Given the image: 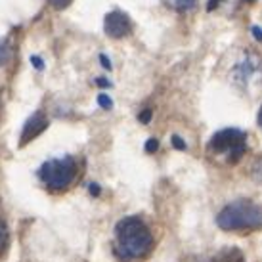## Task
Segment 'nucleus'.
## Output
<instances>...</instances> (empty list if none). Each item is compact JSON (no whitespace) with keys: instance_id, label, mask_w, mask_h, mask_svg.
I'll return each instance as SVG.
<instances>
[{"instance_id":"f8f14e48","label":"nucleus","mask_w":262,"mask_h":262,"mask_svg":"<svg viewBox=\"0 0 262 262\" xmlns=\"http://www.w3.org/2000/svg\"><path fill=\"white\" fill-rule=\"evenodd\" d=\"M98 105H100L102 110H111V107H113V100H111L107 94H100L98 96Z\"/></svg>"},{"instance_id":"f03ea898","label":"nucleus","mask_w":262,"mask_h":262,"mask_svg":"<svg viewBox=\"0 0 262 262\" xmlns=\"http://www.w3.org/2000/svg\"><path fill=\"white\" fill-rule=\"evenodd\" d=\"M216 224L226 232H256L262 228V207L247 199L233 201L219 212Z\"/></svg>"},{"instance_id":"6ab92c4d","label":"nucleus","mask_w":262,"mask_h":262,"mask_svg":"<svg viewBox=\"0 0 262 262\" xmlns=\"http://www.w3.org/2000/svg\"><path fill=\"white\" fill-rule=\"evenodd\" d=\"M96 84H98V86H103V88L111 86V82H110V80H105V79H103V77H100V79H96Z\"/></svg>"},{"instance_id":"39448f33","label":"nucleus","mask_w":262,"mask_h":262,"mask_svg":"<svg viewBox=\"0 0 262 262\" xmlns=\"http://www.w3.org/2000/svg\"><path fill=\"white\" fill-rule=\"evenodd\" d=\"M103 31L111 38H124L132 33V21L130 17L119 10H113L105 15L103 19Z\"/></svg>"},{"instance_id":"aec40b11","label":"nucleus","mask_w":262,"mask_h":262,"mask_svg":"<svg viewBox=\"0 0 262 262\" xmlns=\"http://www.w3.org/2000/svg\"><path fill=\"white\" fill-rule=\"evenodd\" d=\"M90 193H100V188H98V184H90Z\"/></svg>"},{"instance_id":"f3484780","label":"nucleus","mask_w":262,"mask_h":262,"mask_svg":"<svg viewBox=\"0 0 262 262\" xmlns=\"http://www.w3.org/2000/svg\"><path fill=\"white\" fill-rule=\"evenodd\" d=\"M253 37H255L256 40H262V29L258 27V25H255V27H253Z\"/></svg>"},{"instance_id":"9b49d317","label":"nucleus","mask_w":262,"mask_h":262,"mask_svg":"<svg viewBox=\"0 0 262 262\" xmlns=\"http://www.w3.org/2000/svg\"><path fill=\"white\" fill-rule=\"evenodd\" d=\"M46 2H48L54 10H66V8L71 6L73 0H46Z\"/></svg>"},{"instance_id":"412c9836","label":"nucleus","mask_w":262,"mask_h":262,"mask_svg":"<svg viewBox=\"0 0 262 262\" xmlns=\"http://www.w3.org/2000/svg\"><path fill=\"white\" fill-rule=\"evenodd\" d=\"M219 4H220V0H211V2H209V6H207V8H209V10H212V8L219 6Z\"/></svg>"},{"instance_id":"f257e3e1","label":"nucleus","mask_w":262,"mask_h":262,"mask_svg":"<svg viewBox=\"0 0 262 262\" xmlns=\"http://www.w3.org/2000/svg\"><path fill=\"white\" fill-rule=\"evenodd\" d=\"M115 253L123 260L144 258L153 249V235L147 224L138 216L123 219L115 228Z\"/></svg>"},{"instance_id":"ddd939ff","label":"nucleus","mask_w":262,"mask_h":262,"mask_svg":"<svg viewBox=\"0 0 262 262\" xmlns=\"http://www.w3.org/2000/svg\"><path fill=\"white\" fill-rule=\"evenodd\" d=\"M157 149H159V140H157V138L147 140V142H146V151L147 153H155Z\"/></svg>"},{"instance_id":"2eb2a0df","label":"nucleus","mask_w":262,"mask_h":262,"mask_svg":"<svg viewBox=\"0 0 262 262\" xmlns=\"http://www.w3.org/2000/svg\"><path fill=\"white\" fill-rule=\"evenodd\" d=\"M170 142H172V146H174L176 149H180V151H184V149H186V142H184V140L180 138L178 134H174V136H172V140H170Z\"/></svg>"},{"instance_id":"7ed1b4c3","label":"nucleus","mask_w":262,"mask_h":262,"mask_svg":"<svg viewBox=\"0 0 262 262\" xmlns=\"http://www.w3.org/2000/svg\"><path fill=\"white\" fill-rule=\"evenodd\" d=\"M77 172H79V165L75 157L66 155V157H56L42 163V167L38 168V178L50 189H66L73 184Z\"/></svg>"},{"instance_id":"4468645a","label":"nucleus","mask_w":262,"mask_h":262,"mask_svg":"<svg viewBox=\"0 0 262 262\" xmlns=\"http://www.w3.org/2000/svg\"><path fill=\"white\" fill-rule=\"evenodd\" d=\"M151 115H153V110H149V107H147V110H144V111H142V113L138 115L140 123H142V124H147L149 121H151Z\"/></svg>"},{"instance_id":"6e6552de","label":"nucleus","mask_w":262,"mask_h":262,"mask_svg":"<svg viewBox=\"0 0 262 262\" xmlns=\"http://www.w3.org/2000/svg\"><path fill=\"white\" fill-rule=\"evenodd\" d=\"M14 59V46L10 44L8 38L0 40V66H8Z\"/></svg>"},{"instance_id":"5701e85b","label":"nucleus","mask_w":262,"mask_h":262,"mask_svg":"<svg viewBox=\"0 0 262 262\" xmlns=\"http://www.w3.org/2000/svg\"><path fill=\"white\" fill-rule=\"evenodd\" d=\"M0 110H2V100H0Z\"/></svg>"},{"instance_id":"0eeeda50","label":"nucleus","mask_w":262,"mask_h":262,"mask_svg":"<svg viewBox=\"0 0 262 262\" xmlns=\"http://www.w3.org/2000/svg\"><path fill=\"white\" fill-rule=\"evenodd\" d=\"M211 262H243V256L235 249H226V251H220Z\"/></svg>"},{"instance_id":"423d86ee","label":"nucleus","mask_w":262,"mask_h":262,"mask_svg":"<svg viewBox=\"0 0 262 262\" xmlns=\"http://www.w3.org/2000/svg\"><path fill=\"white\" fill-rule=\"evenodd\" d=\"M48 119L44 115L42 111H37L33 117H29L25 124H23V130H21V146H27L31 140H35L37 136H40L46 128H48Z\"/></svg>"},{"instance_id":"9d476101","label":"nucleus","mask_w":262,"mask_h":262,"mask_svg":"<svg viewBox=\"0 0 262 262\" xmlns=\"http://www.w3.org/2000/svg\"><path fill=\"white\" fill-rule=\"evenodd\" d=\"M8 243H10V233H8V228L4 224V220L0 219V256L6 253Z\"/></svg>"},{"instance_id":"a211bd4d","label":"nucleus","mask_w":262,"mask_h":262,"mask_svg":"<svg viewBox=\"0 0 262 262\" xmlns=\"http://www.w3.org/2000/svg\"><path fill=\"white\" fill-rule=\"evenodd\" d=\"M100 61H102V66L105 67V69H111V61L107 59V56H105V54H102V56H100Z\"/></svg>"},{"instance_id":"dca6fc26","label":"nucleus","mask_w":262,"mask_h":262,"mask_svg":"<svg viewBox=\"0 0 262 262\" xmlns=\"http://www.w3.org/2000/svg\"><path fill=\"white\" fill-rule=\"evenodd\" d=\"M31 63L37 67L38 71H42V69H44V61L40 58H38V56H31Z\"/></svg>"},{"instance_id":"20e7f679","label":"nucleus","mask_w":262,"mask_h":262,"mask_svg":"<svg viewBox=\"0 0 262 262\" xmlns=\"http://www.w3.org/2000/svg\"><path fill=\"white\" fill-rule=\"evenodd\" d=\"M247 136L237 128H224L216 132L209 142V151L216 157H224L226 163H237L245 155Z\"/></svg>"},{"instance_id":"1a4fd4ad","label":"nucleus","mask_w":262,"mask_h":262,"mask_svg":"<svg viewBox=\"0 0 262 262\" xmlns=\"http://www.w3.org/2000/svg\"><path fill=\"white\" fill-rule=\"evenodd\" d=\"M163 2L176 12H189L197 6V0H163Z\"/></svg>"},{"instance_id":"4be33fe9","label":"nucleus","mask_w":262,"mask_h":262,"mask_svg":"<svg viewBox=\"0 0 262 262\" xmlns=\"http://www.w3.org/2000/svg\"><path fill=\"white\" fill-rule=\"evenodd\" d=\"M258 124H260V128H262V105H260V111H258Z\"/></svg>"}]
</instances>
